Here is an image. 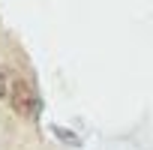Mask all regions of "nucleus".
<instances>
[{"mask_svg":"<svg viewBox=\"0 0 153 150\" xmlns=\"http://www.w3.org/2000/svg\"><path fill=\"white\" fill-rule=\"evenodd\" d=\"M3 87H6V84H3V72H0V96H3Z\"/></svg>","mask_w":153,"mask_h":150,"instance_id":"obj_2","label":"nucleus"},{"mask_svg":"<svg viewBox=\"0 0 153 150\" xmlns=\"http://www.w3.org/2000/svg\"><path fill=\"white\" fill-rule=\"evenodd\" d=\"M9 99H12V108H15L18 114L36 117V111H39V96H36V90H33L24 78H12V84H9Z\"/></svg>","mask_w":153,"mask_h":150,"instance_id":"obj_1","label":"nucleus"}]
</instances>
